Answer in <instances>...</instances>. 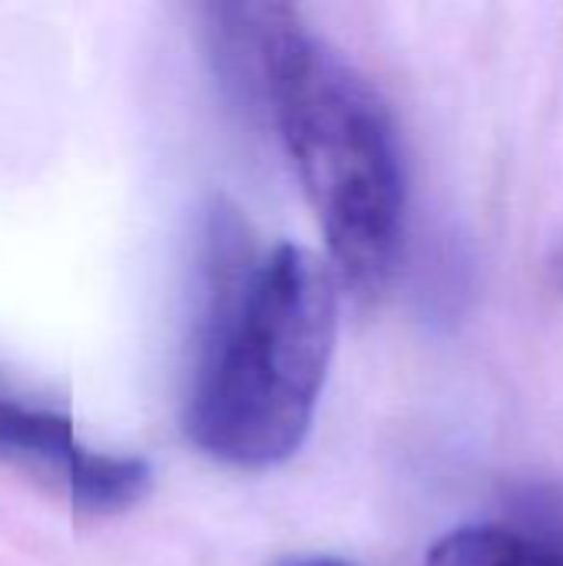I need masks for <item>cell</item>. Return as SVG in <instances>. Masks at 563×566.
<instances>
[{
    "mask_svg": "<svg viewBox=\"0 0 563 566\" xmlns=\"http://www.w3.org/2000/svg\"><path fill=\"white\" fill-rule=\"evenodd\" d=\"M282 566H348V564L332 560V557H305V560H289V564H282Z\"/></svg>",
    "mask_w": 563,
    "mask_h": 566,
    "instance_id": "cell-5",
    "label": "cell"
},
{
    "mask_svg": "<svg viewBox=\"0 0 563 566\" xmlns=\"http://www.w3.org/2000/svg\"><path fill=\"white\" fill-rule=\"evenodd\" d=\"M335 338V269L289 242L256 259L242 216L216 199L202 232L189 441L246 471L289 461L312 428Z\"/></svg>",
    "mask_w": 563,
    "mask_h": 566,
    "instance_id": "cell-1",
    "label": "cell"
},
{
    "mask_svg": "<svg viewBox=\"0 0 563 566\" xmlns=\"http://www.w3.org/2000/svg\"><path fill=\"white\" fill-rule=\"evenodd\" d=\"M239 17L335 272L372 295L395 265L405 212L392 113L372 80L292 7H239Z\"/></svg>",
    "mask_w": 563,
    "mask_h": 566,
    "instance_id": "cell-2",
    "label": "cell"
},
{
    "mask_svg": "<svg viewBox=\"0 0 563 566\" xmlns=\"http://www.w3.org/2000/svg\"><path fill=\"white\" fill-rule=\"evenodd\" d=\"M425 566H563V557L511 527L478 524L441 537Z\"/></svg>",
    "mask_w": 563,
    "mask_h": 566,
    "instance_id": "cell-4",
    "label": "cell"
},
{
    "mask_svg": "<svg viewBox=\"0 0 563 566\" xmlns=\"http://www.w3.org/2000/svg\"><path fill=\"white\" fill-rule=\"evenodd\" d=\"M0 454L20 458L63 484L70 501L90 514H116L146 497L153 471L143 458L86 448L73 421L0 381Z\"/></svg>",
    "mask_w": 563,
    "mask_h": 566,
    "instance_id": "cell-3",
    "label": "cell"
}]
</instances>
